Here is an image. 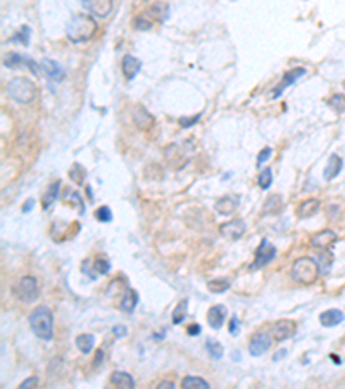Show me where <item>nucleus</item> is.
<instances>
[{
	"label": "nucleus",
	"instance_id": "nucleus-1",
	"mask_svg": "<svg viewBox=\"0 0 345 389\" xmlns=\"http://www.w3.org/2000/svg\"><path fill=\"white\" fill-rule=\"evenodd\" d=\"M97 32V23L92 14H74L66 25V35L71 42H88Z\"/></svg>",
	"mask_w": 345,
	"mask_h": 389
},
{
	"label": "nucleus",
	"instance_id": "nucleus-2",
	"mask_svg": "<svg viewBox=\"0 0 345 389\" xmlns=\"http://www.w3.org/2000/svg\"><path fill=\"white\" fill-rule=\"evenodd\" d=\"M29 327L36 337L42 341H50L54 337V315L47 306H38L29 313Z\"/></svg>",
	"mask_w": 345,
	"mask_h": 389
},
{
	"label": "nucleus",
	"instance_id": "nucleus-3",
	"mask_svg": "<svg viewBox=\"0 0 345 389\" xmlns=\"http://www.w3.org/2000/svg\"><path fill=\"white\" fill-rule=\"evenodd\" d=\"M317 275H319V265L316 263V259H313L311 256H302L297 258L292 265V279L299 284H313L316 282Z\"/></svg>",
	"mask_w": 345,
	"mask_h": 389
},
{
	"label": "nucleus",
	"instance_id": "nucleus-4",
	"mask_svg": "<svg viewBox=\"0 0 345 389\" xmlns=\"http://www.w3.org/2000/svg\"><path fill=\"white\" fill-rule=\"evenodd\" d=\"M7 96L19 104H29L36 99V87L26 78H14L7 85Z\"/></svg>",
	"mask_w": 345,
	"mask_h": 389
},
{
	"label": "nucleus",
	"instance_id": "nucleus-5",
	"mask_svg": "<svg viewBox=\"0 0 345 389\" xmlns=\"http://www.w3.org/2000/svg\"><path fill=\"white\" fill-rule=\"evenodd\" d=\"M12 294L23 303H31L38 297V282L31 275L21 277L12 286Z\"/></svg>",
	"mask_w": 345,
	"mask_h": 389
},
{
	"label": "nucleus",
	"instance_id": "nucleus-6",
	"mask_svg": "<svg viewBox=\"0 0 345 389\" xmlns=\"http://www.w3.org/2000/svg\"><path fill=\"white\" fill-rule=\"evenodd\" d=\"M276 256V248L268 241V239H262L259 248L256 249V258L254 263L250 265V270H259L264 265H268L269 261H273Z\"/></svg>",
	"mask_w": 345,
	"mask_h": 389
},
{
	"label": "nucleus",
	"instance_id": "nucleus-7",
	"mask_svg": "<svg viewBox=\"0 0 345 389\" xmlns=\"http://www.w3.org/2000/svg\"><path fill=\"white\" fill-rule=\"evenodd\" d=\"M4 66L5 67H16V66H28L29 71H31L35 76H38L40 73V64H36L31 57L28 56H23V54H16V52H9L5 54V59H4Z\"/></svg>",
	"mask_w": 345,
	"mask_h": 389
},
{
	"label": "nucleus",
	"instance_id": "nucleus-8",
	"mask_svg": "<svg viewBox=\"0 0 345 389\" xmlns=\"http://www.w3.org/2000/svg\"><path fill=\"white\" fill-rule=\"evenodd\" d=\"M297 332V324L293 322V320H288V319H282L278 320V322L273 324V337H275L276 341H287L290 339L292 336H295Z\"/></svg>",
	"mask_w": 345,
	"mask_h": 389
},
{
	"label": "nucleus",
	"instance_id": "nucleus-9",
	"mask_svg": "<svg viewBox=\"0 0 345 389\" xmlns=\"http://www.w3.org/2000/svg\"><path fill=\"white\" fill-rule=\"evenodd\" d=\"M271 343H273V339L269 332H257L256 336L250 339L249 353L252 355V357H261V355H264L266 351L269 350Z\"/></svg>",
	"mask_w": 345,
	"mask_h": 389
},
{
	"label": "nucleus",
	"instance_id": "nucleus-10",
	"mask_svg": "<svg viewBox=\"0 0 345 389\" xmlns=\"http://www.w3.org/2000/svg\"><path fill=\"white\" fill-rule=\"evenodd\" d=\"M219 233L226 239L238 241V239L243 237V233H245V222L236 218V220H231V222L223 223V225L219 227Z\"/></svg>",
	"mask_w": 345,
	"mask_h": 389
},
{
	"label": "nucleus",
	"instance_id": "nucleus-11",
	"mask_svg": "<svg viewBox=\"0 0 345 389\" xmlns=\"http://www.w3.org/2000/svg\"><path fill=\"white\" fill-rule=\"evenodd\" d=\"M85 9L95 18H107L113 11V0H83Z\"/></svg>",
	"mask_w": 345,
	"mask_h": 389
},
{
	"label": "nucleus",
	"instance_id": "nucleus-12",
	"mask_svg": "<svg viewBox=\"0 0 345 389\" xmlns=\"http://www.w3.org/2000/svg\"><path fill=\"white\" fill-rule=\"evenodd\" d=\"M304 74H306V69L304 67H293V69H288L285 74H283L282 82L278 83V87H276L275 90H273V99H276V97L282 96V92L287 89V87H290L292 83H295L299 78H302Z\"/></svg>",
	"mask_w": 345,
	"mask_h": 389
},
{
	"label": "nucleus",
	"instance_id": "nucleus-13",
	"mask_svg": "<svg viewBox=\"0 0 345 389\" xmlns=\"http://www.w3.org/2000/svg\"><path fill=\"white\" fill-rule=\"evenodd\" d=\"M335 242H337V233L333 230H321L311 237V246L316 249H324V251L330 249Z\"/></svg>",
	"mask_w": 345,
	"mask_h": 389
},
{
	"label": "nucleus",
	"instance_id": "nucleus-14",
	"mask_svg": "<svg viewBox=\"0 0 345 389\" xmlns=\"http://www.w3.org/2000/svg\"><path fill=\"white\" fill-rule=\"evenodd\" d=\"M238 204H240V197H238V195H225V197H219L218 201H216L214 208H216V211H218L219 215H223V216H231L233 213L236 211Z\"/></svg>",
	"mask_w": 345,
	"mask_h": 389
},
{
	"label": "nucleus",
	"instance_id": "nucleus-15",
	"mask_svg": "<svg viewBox=\"0 0 345 389\" xmlns=\"http://www.w3.org/2000/svg\"><path fill=\"white\" fill-rule=\"evenodd\" d=\"M226 315H228V311H226V308L223 306V304H214V306H211L207 311L209 325L214 330H219L223 327V324H225Z\"/></svg>",
	"mask_w": 345,
	"mask_h": 389
},
{
	"label": "nucleus",
	"instance_id": "nucleus-16",
	"mask_svg": "<svg viewBox=\"0 0 345 389\" xmlns=\"http://www.w3.org/2000/svg\"><path fill=\"white\" fill-rule=\"evenodd\" d=\"M140 69H142L140 59H137L135 56H130V54L123 57V61H121V71H123V74L126 76V80H133Z\"/></svg>",
	"mask_w": 345,
	"mask_h": 389
},
{
	"label": "nucleus",
	"instance_id": "nucleus-17",
	"mask_svg": "<svg viewBox=\"0 0 345 389\" xmlns=\"http://www.w3.org/2000/svg\"><path fill=\"white\" fill-rule=\"evenodd\" d=\"M40 69H43V73H45L50 80H56V82H59V80L64 78V67L60 66L57 61L42 59L40 61Z\"/></svg>",
	"mask_w": 345,
	"mask_h": 389
},
{
	"label": "nucleus",
	"instance_id": "nucleus-18",
	"mask_svg": "<svg viewBox=\"0 0 345 389\" xmlns=\"http://www.w3.org/2000/svg\"><path fill=\"white\" fill-rule=\"evenodd\" d=\"M345 320V315L342 310H337V308H331V310L323 311L319 315V322L323 327H335L338 324H342Z\"/></svg>",
	"mask_w": 345,
	"mask_h": 389
},
{
	"label": "nucleus",
	"instance_id": "nucleus-19",
	"mask_svg": "<svg viewBox=\"0 0 345 389\" xmlns=\"http://www.w3.org/2000/svg\"><path fill=\"white\" fill-rule=\"evenodd\" d=\"M342 166H344V161H342L340 156L331 154L330 160H328V163H326V166H324V171H323L324 180H333L335 177H338V173L342 171Z\"/></svg>",
	"mask_w": 345,
	"mask_h": 389
},
{
	"label": "nucleus",
	"instance_id": "nucleus-20",
	"mask_svg": "<svg viewBox=\"0 0 345 389\" xmlns=\"http://www.w3.org/2000/svg\"><path fill=\"white\" fill-rule=\"evenodd\" d=\"M133 121L135 125H137L138 128H142V130H147V128H150L152 125H154V116H152L150 113H148L145 107L142 106H137L133 111Z\"/></svg>",
	"mask_w": 345,
	"mask_h": 389
},
{
	"label": "nucleus",
	"instance_id": "nucleus-21",
	"mask_svg": "<svg viewBox=\"0 0 345 389\" xmlns=\"http://www.w3.org/2000/svg\"><path fill=\"white\" fill-rule=\"evenodd\" d=\"M319 201L317 199H307V201L300 202L299 208L295 209V215L299 218H311L319 211Z\"/></svg>",
	"mask_w": 345,
	"mask_h": 389
},
{
	"label": "nucleus",
	"instance_id": "nucleus-22",
	"mask_svg": "<svg viewBox=\"0 0 345 389\" xmlns=\"http://www.w3.org/2000/svg\"><path fill=\"white\" fill-rule=\"evenodd\" d=\"M111 384L117 386V388H123V389H130L135 386V381L130 374H126V372L116 370V372H113V375H111Z\"/></svg>",
	"mask_w": 345,
	"mask_h": 389
},
{
	"label": "nucleus",
	"instance_id": "nucleus-23",
	"mask_svg": "<svg viewBox=\"0 0 345 389\" xmlns=\"http://www.w3.org/2000/svg\"><path fill=\"white\" fill-rule=\"evenodd\" d=\"M137 304H138V294H137V291L128 289L126 294H124V297L121 299V304H119L121 311H124V313H133L135 308H137Z\"/></svg>",
	"mask_w": 345,
	"mask_h": 389
},
{
	"label": "nucleus",
	"instance_id": "nucleus-24",
	"mask_svg": "<svg viewBox=\"0 0 345 389\" xmlns=\"http://www.w3.org/2000/svg\"><path fill=\"white\" fill-rule=\"evenodd\" d=\"M59 191H60V182L59 180L52 182V184L49 185V189H47L45 195H43V201H42L43 209H49L50 206H52V202L59 197Z\"/></svg>",
	"mask_w": 345,
	"mask_h": 389
},
{
	"label": "nucleus",
	"instance_id": "nucleus-25",
	"mask_svg": "<svg viewBox=\"0 0 345 389\" xmlns=\"http://www.w3.org/2000/svg\"><path fill=\"white\" fill-rule=\"evenodd\" d=\"M93 344H95V337H93L92 334H80V336L76 337L78 350L85 355H88L90 351L93 350Z\"/></svg>",
	"mask_w": 345,
	"mask_h": 389
},
{
	"label": "nucleus",
	"instance_id": "nucleus-26",
	"mask_svg": "<svg viewBox=\"0 0 345 389\" xmlns=\"http://www.w3.org/2000/svg\"><path fill=\"white\" fill-rule=\"evenodd\" d=\"M187 310H188V299H181L176 304V308L172 310V315H171V320L174 325H178V324H181L187 319Z\"/></svg>",
	"mask_w": 345,
	"mask_h": 389
},
{
	"label": "nucleus",
	"instance_id": "nucleus-27",
	"mask_svg": "<svg viewBox=\"0 0 345 389\" xmlns=\"http://www.w3.org/2000/svg\"><path fill=\"white\" fill-rule=\"evenodd\" d=\"M282 208H283L282 197H280L278 194H275L264 202V211L262 213H264V215H276V213L282 211Z\"/></svg>",
	"mask_w": 345,
	"mask_h": 389
},
{
	"label": "nucleus",
	"instance_id": "nucleus-28",
	"mask_svg": "<svg viewBox=\"0 0 345 389\" xmlns=\"http://www.w3.org/2000/svg\"><path fill=\"white\" fill-rule=\"evenodd\" d=\"M181 386L187 389H195V388H201V389H209V382L204 381L202 377H195V375H188L181 381Z\"/></svg>",
	"mask_w": 345,
	"mask_h": 389
},
{
	"label": "nucleus",
	"instance_id": "nucleus-29",
	"mask_svg": "<svg viewBox=\"0 0 345 389\" xmlns=\"http://www.w3.org/2000/svg\"><path fill=\"white\" fill-rule=\"evenodd\" d=\"M148 14H154L159 21H164V19H168V14H169L168 4H164V2H155V4L150 5V9H148Z\"/></svg>",
	"mask_w": 345,
	"mask_h": 389
},
{
	"label": "nucleus",
	"instance_id": "nucleus-30",
	"mask_svg": "<svg viewBox=\"0 0 345 389\" xmlns=\"http://www.w3.org/2000/svg\"><path fill=\"white\" fill-rule=\"evenodd\" d=\"M328 106H330L331 109L338 114L345 113V96H342V94H335V96H331L330 100H328Z\"/></svg>",
	"mask_w": 345,
	"mask_h": 389
},
{
	"label": "nucleus",
	"instance_id": "nucleus-31",
	"mask_svg": "<svg viewBox=\"0 0 345 389\" xmlns=\"http://www.w3.org/2000/svg\"><path fill=\"white\" fill-rule=\"evenodd\" d=\"M207 287H209V291H211V292L221 294V292H225V291H228L230 280L228 279H214V280H209Z\"/></svg>",
	"mask_w": 345,
	"mask_h": 389
},
{
	"label": "nucleus",
	"instance_id": "nucleus-32",
	"mask_svg": "<svg viewBox=\"0 0 345 389\" xmlns=\"http://www.w3.org/2000/svg\"><path fill=\"white\" fill-rule=\"evenodd\" d=\"M205 350H207V353L211 355L214 360H221L223 358V346L218 341H207V343H205Z\"/></svg>",
	"mask_w": 345,
	"mask_h": 389
},
{
	"label": "nucleus",
	"instance_id": "nucleus-33",
	"mask_svg": "<svg viewBox=\"0 0 345 389\" xmlns=\"http://www.w3.org/2000/svg\"><path fill=\"white\" fill-rule=\"evenodd\" d=\"M273 182V173L269 168H266V170H262L261 173H259V177H257V185L262 189V191H266V189H269V185H271Z\"/></svg>",
	"mask_w": 345,
	"mask_h": 389
},
{
	"label": "nucleus",
	"instance_id": "nucleus-34",
	"mask_svg": "<svg viewBox=\"0 0 345 389\" xmlns=\"http://www.w3.org/2000/svg\"><path fill=\"white\" fill-rule=\"evenodd\" d=\"M29 36H31V30H29V26H23V28L19 30L14 36H12L11 42H19V43H23V45H28Z\"/></svg>",
	"mask_w": 345,
	"mask_h": 389
},
{
	"label": "nucleus",
	"instance_id": "nucleus-35",
	"mask_svg": "<svg viewBox=\"0 0 345 389\" xmlns=\"http://www.w3.org/2000/svg\"><path fill=\"white\" fill-rule=\"evenodd\" d=\"M95 218L99 220V222L109 223V222H113V211H111L109 206H100L95 211Z\"/></svg>",
	"mask_w": 345,
	"mask_h": 389
},
{
	"label": "nucleus",
	"instance_id": "nucleus-36",
	"mask_svg": "<svg viewBox=\"0 0 345 389\" xmlns=\"http://www.w3.org/2000/svg\"><path fill=\"white\" fill-rule=\"evenodd\" d=\"M319 261L321 263H317L319 265V273H328V270L331 268V261H333V256H331V253L328 249L324 251V255L319 256Z\"/></svg>",
	"mask_w": 345,
	"mask_h": 389
},
{
	"label": "nucleus",
	"instance_id": "nucleus-37",
	"mask_svg": "<svg viewBox=\"0 0 345 389\" xmlns=\"http://www.w3.org/2000/svg\"><path fill=\"white\" fill-rule=\"evenodd\" d=\"M69 177L73 178L76 184H81V182L85 180V177H86V171L81 168V164H73V170L69 171Z\"/></svg>",
	"mask_w": 345,
	"mask_h": 389
},
{
	"label": "nucleus",
	"instance_id": "nucleus-38",
	"mask_svg": "<svg viewBox=\"0 0 345 389\" xmlns=\"http://www.w3.org/2000/svg\"><path fill=\"white\" fill-rule=\"evenodd\" d=\"M133 25H135V28L140 30V32H147V30L152 28V23L148 21V19H145V16H137Z\"/></svg>",
	"mask_w": 345,
	"mask_h": 389
},
{
	"label": "nucleus",
	"instance_id": "nucleus-39",
	"mask_svg": "<svg viewBox=\"0 0 345 389\" xmlns=\"http://www.w3.org/2000/svg\"><path fill=\"white\" fill-rule=\"evenodd\" d=\"M93 266H95L97 273H100V275H104V273H107L111 270V265L107 259H97V261L93 263Z\"/></svg>",
	"mask_w": 345,
	"mask_h": 389
},
{
	"label": "nucleus",
	"instance_id": "nucleus-40",
	"mask_svg": "<svg viewBox=\"0 0 345 389\" xmlns=\"http://www.w3.org/2000/svg\"><path fill=\"white\" fill-rule=\"evenodd\" d=\"M271 152H273V149L271 147H264L262 149L261 152H259V156H257V166H261L264 161H268L269 158H271Z\"/></svg>",
	"mask_w": 345,
	"mask_h": 389
},
{
	"label": "nucleus",
	"instance_id": "nucleus-41",
	"mask_svg": "<svg viewBox=\"0 0 345 389\" xmlns=\"http://www.w3.org/2000/svg\"><path fill=\"white\" fill-rule=\"evenodd\" d=\"M199 120H201V114H195L194 118H180V127L181 128H190V127H194Z\"/></svg>",
	"mask_w": 345,
	"mask_h": 389
},
{
	"label": "nucleus",
	"instance_id": "nucleus-42",
	"mask_svg": "<svg viewBox=\"0 0 345 389\" xmlns=\"http://www.w3.org/2000/svg\"><path fill=\"white\" fill-rule=\"evenodd\" d=\"M113 332H114V336H116V337H124L128 334V329L124 325H114Z\"/></svg>",
	"mask_w": 345,
	"mask_h": 389
},
{
	"label": "nucleus",
	"instance_id": "nucleus-43",
	"mask_svg": "<svg viewBox=\"0 0 345 389\" xmlns=\"http://www.w3.org/2000/svg\"><path fill=\"white\" fill-rule=\"evenodd\" d=\"M36 384H38V379H36V377H28L26 381L21 382V388H25V389L26 388H35Z\"/></svg>",
	"mask_w": 345,
	"mask_h": 389
},
{
	"label": "nucleus",
	"instance_id": "nucleus-44",
	"mask_svg": "<svg viewBox=\"0 0 345 389\" xmlns=\"http://www.w3.org/2000/svg\"><path fill=\"white\" fill-rule=\"evenodd\" d=\"M238 327H240V320L236 319V317H231V319H230V332H231V334H236Z\"/></svg>",
	"mask_w": 345,
	"mask_h": 389
},
{
	"label": "nucleus",
	"instance_id": "nucleus-45",
	"mask_svg": "<svg viewBox=\"0 0 345 389\" xmlns=\"http://www.w3.org/2000/svg\"><path fill=\"white\" fill-rule=\"evenodd\" d=\"M187 332L190 334V336H197V334L201 332V325H199V324H192V325H188Z\"/></svg>",
	"mask_w": 345,
	"mask_h": 389
},
{
	"label": "nucleus",
	"instance_id": "nucleus-46",
	"mask_svg": "<svg viewBox=\"0 0 345 389\" xmlns=\"http://www.w3.org/2000/svg\"><path fill=\"white\" fill-rule=\"evenodd\" d=\"M102 357H104V351H102V350H99V351H97V355H95V361H93V368H97L100 363H102Z\"/></svg>",
	"mask_w": 345,
	"mask_h": 389
},
{
	"label": "nucleus",
	"instance_id": "nucleus-47",
	"mask_svg": "<svg viewBox=\"0 0 345 389\" xmlns=\"http://www.w3.org/2000/svg\"><path fill=\"white\" fill-rule=\"evenodd\" d=\"M33 204H35V201H33V199H28V201L23 204V213H29V209H31Z\"/></svg>",
	"mask_w": 345,
	"mask_h": 389
},
{
	"label": "nucleus",
	"instance_id": "nucleus-48",
	"mask_svg": "<svg viewBox=\"0 0 345 389\" xmlns=\"http://www.w3.org/2000/svg\"><path fill=\"white\" fill-rule=\"evenodd\" d=\"M285 355H287V350H280L278 353H275V357H273V360H275V361H278L280 358H282V357H285Z\"/></svg>",
	"mask_w": 345,
	"mask_h": 389
},
{
	"label": "nucleus",
	"instance_id": "nucleus-49",
	"mask_svg": "<svg viewBox=\"0 0 345 389\" xmlns=\"http://www.w3.org/2000/svg\"><path fill=\"white\" fill-rule=\"evenodd\" d=\"M159 388H174V384L169 381H162V382H159Z\"/></svg>",
	"mask_w": 345,
	"mask_h": 389
},
{
	"label": "nucleus",
	"instance_id": "nucleus-50",
	"mask_svg": "<svg viewBox=\"0 0 345 389\" xmlns=\"http://www.w3.org/2000/svg\"><path fill=\"white\" fill-rule=\"evenodd\" d=\"M331 358H333V363H338V365H340V363H342L340 357H335V355H331Z\"/></svg>",
	"mask_w": 345,
	"mask_h": 389
},
{
	"label": "nucleus",
	"instance_id": "nucleus-51",
	"mask_svg": "<svg viewBox=\"0 0 345 389\" xmlns=\"http://www.w3.org/2000/svg\"><path fill=\"white\" fill-rule=\"evenodd\" d=\"M344 344H345V337H344Z\"/></svg>",
	"mask_w": 345,
	"mask_h": 389
},
{
	"label": "nucleus",
	"instance_id": "nucleus-52",
	"mask_svg": "<svg viewBox=\"0 0 345 389\" xmlns=\"http://www.w3.org/2000/svg\"><path fill=\"white\" fill-rule=\"evenodd\" d=\"M344 85H345V82H344Z\"/></svg>",
	"mask_w": 345,
	"mask_h": 389
}]
</instances>
